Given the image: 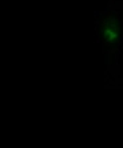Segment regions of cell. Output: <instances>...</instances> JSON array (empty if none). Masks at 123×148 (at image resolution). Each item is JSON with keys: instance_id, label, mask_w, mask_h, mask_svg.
I'll list each match as a JSON object with an SVG mask.
<instances>
[{"instance_id": "6da1fadb", "label": "cell", "mask_w": 123, "mask_h": 148, "mask_svg": "<svg viewBox=\"0 0 123 148\" xmlns=\"http://www.w3.org/2000/svg\"><path fill=\"white\" fill-rule=\"evenodd\" d=\"M118 36H119V31H118V27L115 24H106L103 27V38L107 40V42L112 43L118 40Z\"/></svg>"}]
</instances>
